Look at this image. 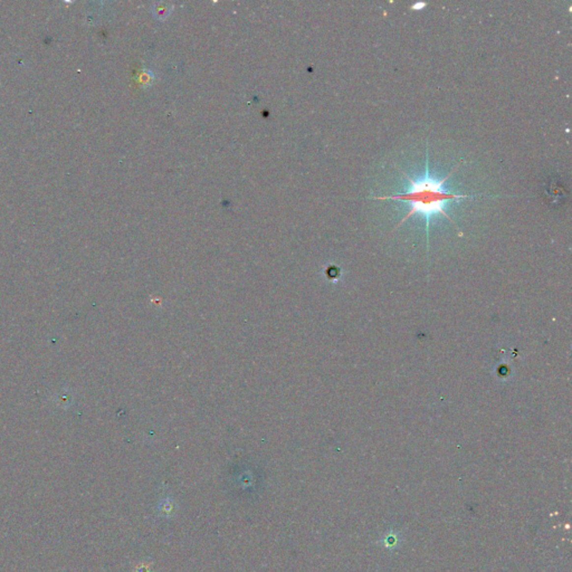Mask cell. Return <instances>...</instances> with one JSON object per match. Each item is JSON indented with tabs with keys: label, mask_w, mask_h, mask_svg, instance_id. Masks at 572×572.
I'll return each instance as SVG.
<instances>
[{
	"label": "cell",
	"mask_w": 572,
	"mask_h": 572,
	"mask_svg": "<svg viewBox=\"0 0 572 572\" xmlns=\"http://www.w3.org/2000/svg\"><path fill=\"white\" fill-rule=\"evenodd\" d=\"M459 164H457L452 170L448 174L445 178L437 179L434 178L433 176L429 174V169H428V153H426V172L423 178L413 179L410 176L399 169V171L406 177L407 181H408L409 187L408 190L402 193H397V195L392 196H384V197H372L374 200H401L408 203L410 206L409 211L407 215L402 218L400 223L398 224L397 228L405 223L407 219H409L411 216L419 213L422 215L426 219V235H427V245L429 246V223L431 217L435 215H443L446 217L448 220H451L452 224L455 221L448 216V213L445 211V204L448 201L454 199H466L473 198V197L477 196H467V195H458L455 192L446 191L444 189V183L446 182L447 179L452 176V172L457 170Z\"/></svg>",
	"instance_id": "obj_1"
},
{
	"label": "cell",
	"mask_w": 572,
	"mask_h": 572,
	"mask_svg": "<svg viewBox=\"0 0 572 572\" xmlns=\"http://www.w3.org/2000/svg\"><path fill=\"white\" fill-rule=\"evenodd\" d=\"M386 548L388 549H397L401 544V536L396 531H391V532L386 534V541H381Z\"/></svg>",
	"instance_id": "obj_2"
},
{
	"label": "cell",
	"mask_w": 572,
	"mask_h": 572,
	"mask_svg": "<svg viewBox=\"0 0 572 572\" xmlns=\"http://www.w3.org/2000/svg\"><path fill=\"white\" fill-rule=\"evenodd\" d=\"M425 6H426V3H425V2H421H421H417V3H416V5L411 6V9H414V10H418V9H421V8H423V7H425Z\"/></svg>",
	"instance_id": "obj_3"
}]
</instances>
